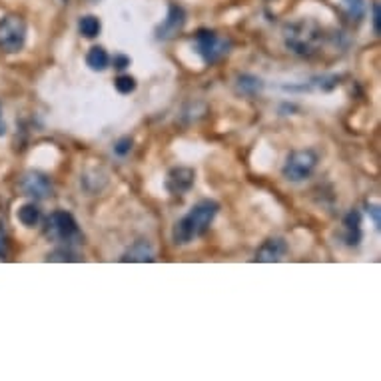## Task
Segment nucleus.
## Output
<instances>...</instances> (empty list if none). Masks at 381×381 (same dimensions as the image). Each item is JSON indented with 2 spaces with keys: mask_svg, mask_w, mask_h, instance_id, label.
<instances>
[{
  "mask_svg": "<svg viewBox=\"0 0 381 381\" xmlns=\"http://www.w3.org/2000/svg\"><path fill=\"white\" fill-rule=\"evenodd\" d=\"M152 260H154L152 248L146 241L134 244L126 254H124V257H122V262H152Z\"/></svg>",
  "mask_w": 381,
  "mask_h": 381,
  "instance_id": "obj_12",
  "label": "nucleus"
},
{
  "mask_svg": "<svg viewBox=\"0 0 381 381\" xmlns=\"http://www.w3.org/2000/svg\"><path fill=\"white\" fill-rule=\"evenodd\" d=\"M20 190L24 192V196L44 200L52 194V182L48 176H44L40 172H29L20 180Z\"/></svg>",
  "mask_w": 381,
  "mask_h": 381,
  "instance_id": "obj_7",
  "label": "nucleus"
},
{
  "mask_svg": "<svg viewBox=\"0 0 381 381\" xmlns=\"http://www.w3.org/2000/svg\"><path fill=\"white\" fill-rule=\"evenodd\" d=\"M16 218L22 226L34 227L38 222H40V210L34 206V204H24L20 206V210L16 212Z\"/></svg>",
  "mask_w": 381,
  "mask_h": 381,
  "instance_id": "obj_14",
  "label": "nucleus"
},
{
  "mask_svg": "<svg viewBox=\"0 0 381 381\" xmlns=\"http://www.w3.org/2000/svg\"><path fill=\"white\" fill-rule=\"evenodd\" d=\"M320 43V30L310 22H297L285 29V46L296 54H310Z\"/></svg>",
  "mask_w": 381,
  "mask_h": 381,
  "instance_id": "obj_3",
  "label": "nucleus"
},
{
  "mask_svg": "<svg viewBox=\"0 0 381 381\" xmlns=\"http://www.w3.org/2000/svg\"><path fill=\"white\" fill-rule=\"evenodd\" d=\"M48 262H78V255L72 252H54L48 255Z\"/></svg>",
  "mask_w": 381,
  "mask_h": 381,
  "instance_id": "obj_19",
  "label": "nucleus"
},
{
  "mask_svg": "<svg viewBox=\"0 0 381 381\" xmlns=\"http://www.w3.org/2000/svg\"><path fill=\"white\" fill-rule=\"evenodd\" d=\"M343 230H345V244L348 246H359L361 241V214L357 210H352V212L345 216L343 220Z\"/></svg>",
  "mask_w": 381,
  "mask_h": 381,
  "instance_id": "obj_11",
  "label": "nucleus"
},
{
  "mask_svg": "<svg viewBox=\"0 0 381 381\" xmlns=\"http://www.w3.org/2000/svg\"><path fill=\"white\" fill-rule=\"evenodd\" d=\"M116 90L120 92V94H130V92H134V88H136V80L132 78V76H128V74H122V76H118L116 78Z\"/></svg>",
  "mask_w": 381,
  "mask_h": 381,
  "instance_id": "obj_18",
  "label": "nucleus"
},
{
  "mask_svg": "<svg viewBox=\"0 0 381 381\" xmlns=\"http://www.w3.org/2000/svg\"><path fill=\"white\" fill-rule=\"evenodd\" d=\"M126 66H130V58H126V57L114 58V68H118V70H124Z\"/></svg>",
  "mask_w": 381,
  "mask_h": 381,
  "instance_id": "obj_23",
  "label": "nucleus"
},
{
  "mask_svg": "<svg viewBox=\"0 0 381 381\" xmlns=\"http://www.w3.org/2000/svg\"><path fill=\"white\" fill-rule=\"evenodd\" d=\"M318 166V154L311 150H297L287 156L283 164V176L290 182H304L311 176V172Z\"/></svg>",
  "mask_w": 381,
  "mask_h": 381,
  "instance_id": "obj_4",
  "label": "nucleus"
},
{
  "mask_svg": "<svg viewBox=\"0 0 381 381\" xmlns=\"http://www.w3.org/2000/svg\"><path fill=\"white\" fill-rule=\"evenodd\" d=\"M287 254V244L282 238H269L262 244V248L255 252L254 262L262 264H271V262H280L283 255Z\"/></svg>",
  "mask_w": 381,
  "mask_h": 381,
  "instance_id": "obj_10",
  "label": "nucleus"
},
{
  "mask_svg": "<svg viewBox=\"0 0 381 381\" xmlns=\"http://www.w3.org/2000/svg\"><path fill=\"white\" fill-rule=\"evenodd\" d=\"M130 150H132V140L130 138H122V140L116 142V146H114V152L118 156H126Z\"/></svg>",
  "mask_w": 381,
  "mask_h": 381,
  "instance_id": "obj_20",
  "label": "nucleus"
},
{
  "mask_svg": "<svg viewBox=\"0 0 381 381\" xmlns=\"http://www.w3.org/2000/svg\"><path fill=\"white\" fill-rule=\"evenodd\" d=\"M380 4H378V2H375V4H373V30H375V34H380Z\"/></svg>",
  "mask_w": 381,
  "mask_h": 381,
  "instance_id": "obj_22",
  "label": "nucleus"
},
{
  "mask_svg": "<svg viewBox=\"0 0 381 381\" xmlns=\"http://www.w3.org/2000/svg\"><path fill=\"white\" fill-rule=\"evenodd\" d=\"M4 132H6V128H4V124H0V136H2Z\"/></svg>",
  "mask_w": 381,
  "mask_h": 381,
  "instance_id": "obj_25",
  "label": "nucleus"
},
{
  "mask_svg": "<svg viewBox=\"0 0 381 381\" xmlns=\"http://www.w3.org/2000/svg\"><path fill=\"white\" fill-rule=\"evenodd\" d=\"M196 48H198V54L204 58L206 64H214L216 60L226 57L227 48H230V40L218 36L212 30H198V34H196Z\"/></svg>",
  "mask_w": 381,
  "mask_h": 381,
  "instance_id": "obj_6",
  "label": "nucleus"
},
{
  "mask_svg": "<svg viewBox=\"0 0 381 381\" xmlns=\"http://www.w3.org/2000/svg\"><path fill=\"white\" fill-rule=\"evenodd\" d=\"M184 24H186V13H184V8L178 6V4H172L166 20L156 29V38L158 40H170V38H174L184 29Z\"/></svg>",
  "mask_w": 381,
  "mask_h": 381,
  "instance_id": "obj_8",
  "label": "nucleus"
},
{
  "mask_svg": "<svg viewBox=\"0 0 381 381\" xmlns=\"http://www.w3.org/2000/svg\"><path fill=\"white\" fill-rule=\"evenodd\" d=\"M194 180H196V174L192 168H174L168 174L166 178V190L174 196H182V194H188L194 186Z\"/></svg>",
  "mask_w": 381,
  "mask_h": 381,
  "instance_id": "obj_9",
  "label": "nucleus"
},
{
  "mask_svg": "<svg viewBox=\"0 0 381 381\" xmlns=\"http://www.w3.org/2000/svg\"><path fill=\"white\" fill-rule=\"evenodd\" d=\"M6 255H8V250H6V246L0 240V260H6Z\"/></svg>",
  "mask_w": 381,
  "mask_h": 381,
  "instance_id": "obj_24",
  "label": "nucleus"
},
{
  "mask_svg": "<svg viewBox=\"0 0 381 381\" xmlns=\"http://www.w3.org/2000/svg\"><path fill=\"white\" fill-rule=\"evenodd\" d=\"M27 43V22L20 16H4L0 20V50L15 54Z\"/></svg>",
  "mask_w": 381,
  "mask_h": 381,
  "instance_id": "obj_2",
  "label": "nucleus"
},
{
  "mask_svg": "<svg viewBox=\"0 0 381 381\" xmlns=\"http://www.w3.org/2000/svg\"><path fill=\"white\" fill-rule=\"evenodd\" d=\"M78 29H80V34H82V36H86V38H94V36H98L100 34V20L96 16H82Z\"/></svg>",
  "mask_w": 381,
  "mask_h": 381,
  "instance_id": "obj_16",
  "label": "nucleus"
},
{
  "mask_svg": "<svg viewBox=\"0 0 381 381\" xmlns=\"http://www.w3.org/2000/svg\"><path fill=\"white\" fill-rule=\"evenodd\" d=\"M343 6H345V10H348L350 18L355 20V22H359V20L366 16V10H367L366 0H343Z\"/></svg>",
  "mask_w": 381,
  "mask_h": 381,
  "instance_id": "obj_17",
  "label": "nucleus"
},
{
  "mask_svg": "<svg viewBox=\"0 0 381 381\" xmlns=\"http://www.w3.org/2000/svg\"><path fill=\"white\" fill-rule=\"evenodd\" d=\"M220 210L218 202L214 200H202L198 202L190 212L184 216L182 220L174 226L172 232V240L176 241L178 246H186L194 238H198L202 234H206V230L210 227L214 222L216 214Z\"/></svg>",
  "mask_w": 381,
  "mask_h": 381,
  "instance_id": "obj_1",
  "label": "nucleus"
},
{
  "mask_svg": "<svg viewBox=\"0 0 381 381\" xmlns=\"http://www.w3.org/2000/svg\"><path fill=\"white\" fill-rule=\"evenodd\" d=\"M367 214H371V218H373V224L375 227L380 230V208L378 206H373V204H367Z\"/></svg>",
  "mask_w": 381,
  "mask_h": 381,
  "instance_id": "obj_21",
  "label": "nucleus"
},
{
  "mask_svg": "<svg viewBox=\"0 0 381 381\" xmlns=\"http://www.w3.org/2000/svg\"><path fill=\"white\" fill-rule=\"evenodd\" d=\"M264 88V82L255 76H250V74H244L238 78V90L244 92V94H257L260 90Z\"/></svg>",
  "mask_w": 381,
  "mask_h": 381,
  "instance_id": "obj_15",
  "label": "nucleus"
},
{
  "mask_svg": "<svg viewBox=\"0 0 381 381\" xmlns=\"http://www.w3.org/2000/svg\"><path fill=\"white\" fill-rule=\"evenodd\" d=\"M86 64L92 68V70H106L108 68V64H110V57H108V52L104 50V48H100V46H94V48H90L88 50V54H86Z\"/></svg>",
  "mask_w": 381,
  "mask_h": 381,
  "instance_id": "obj_13",
  "label": "nucleus"
},
{
  "mask_svg": "<svg viewBox=\"0 0 381 381\" xmlns=\"http://www.w3.org/2000/svg\"><path fill=\"white\" fill-rule=\"evenodd\" d=\"M46 236L52 240H60L70 244V241L80 238V230L76 220L72 218V214L58 210V212L50 214L48 222H46Z\"/></svg>",
  "mask_w": 381,
  "mask_h": 381,
  "instance_id": "obj_5",
  "label": "nucleus"
}]
</instances>
